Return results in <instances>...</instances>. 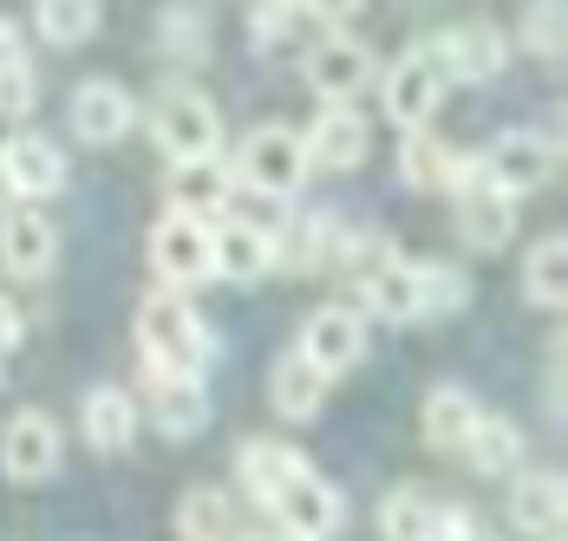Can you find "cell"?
Instances as JSON below:
<instances>
[{
	"mask_svg": "<svg viewBox=\"0 0 568 541\" xmlns=\"http://www.w3.org/2000/svg\"><path fill=\"white\" fill-rule=\"evenodd\" d=\"M138 346H144V366L151 372H183V379H203L216 366V333L203 326V314L164 287L138 307Z\"/></svg>",
	"mask_w": 568,
	"mask_h": 541,
	"instance_id": "1",
	"label": "cell"
},
{
	"mask_svg": "<svg viewBox=\"0 0 568 541\" xmlns=\"http://www.w3.org/2000/svg\"><path fill=\"white\" fill-rule=\"evenodd\" d=\"M307 144H301V131H287V124H255L242 144H235V183L248 190V196H275L287 203L301 183H307Z\"/></svg>",
	"mask_w": 568,
	"mask_h": 541,
	"instance_id": "2",
	"label": "cell"
},
{
	"mask_svg": "<svg viewBox=\"0 0 568 541\" xmlns=\"http://www.w3.org/2000/svg\"><path fill=\"white\" fill-rule=\"evenodd\" d=\"M151 137H158V151L171 163H190V157H216L223 151V118L216 105L203 99V92H190V85H171V92H158V105H151Z\"/></svg>",
	"mask_w": 568,
	"mask_h": 541,
	"instance_id": "3",
	"label": "cell"
},
{
	"mask_svg": "<svg viewBox=\"0 0 568 541\" xmlns=\"http://www.w3.org/2000/svg\"><path fill=\"white\" fill-rule=\"evenodd\" d=\"M452 210H457V235H464V248H477V255H497V248H510V242H516V196L490 190V183L477 176V157L457 163V176H452Z\"/></svg>",
	"mask_w": 568,
	"mask_h": 541,
	"instance_id": "4",
	"label": "cell"
},
{
	"mask_svg": "<svg viewBox=\"0 0 568 541\" xmlns=\"http://www.w3.org/2000/svg\"><path fill=\"white\" fill-rule=\"evenodd\" d=\"M445 92H452V79H445V65L432 47H412V53H398L386 65V85H379V105L393 118L398 131H418V124H432L438 105H445Z\"/></svg>",
	"mask_w": 568,
	"mask_h": 541,
	"instance_id": "5",
	"label": "cell"
},
{
	"mask_svg": "<svg viewBox=\"0 0 568 541\" xmlns=\"http://www.w3.org/2000/svg\"><path fill=\"white\" fill-rule=\"evenodd\" d=\"M262 509L282 522L287 535L327 541L334 529H341V489L327 483V477H314V470H307V457H301L275 489H268V502H262Z\"/></svg>",
	"mask_w": 568,
	"mask_h": 541,
	"instance_id": "6",
	"label": "cell"
},
{
	"mask_svg": "<svg viewBox=\"0 0 568 541\" xmlns=\"http://www.w3.org/2000/svg\"><path fill=\"white\" fill-rule=\"evenodd\" d=\"M151 268L164 274V287H196V280H216L210 268V216H190V210H164L151 228Z\"/></svg>",
	"mask_w": 568,
	"mask_h": 541,
	"instance_id": "7",
	"label": "cell"
},
{
	"mask_svg": "<svg viewBox=\"0 0 568 541\" xmlns=\"http://www.w3.org/2000/svg\"><path fill=\"white\" fill-rule=\"evenodd\" d=\"M210 268L235 280V287H255V280H268V274L282 268L275 262V228H262L255 216H216L210 222Z\"/></svg>",
	"mask_w": 568,
	"mask_h": 541,
	"instance_id": "8",
	"label": "cell"
},
{
	"mask_svg": "<svg viewBox=\"0 0 568 541\" xmlns=\"http://www.w3.org/2000/svg\"><path fill=\"white\" fill-rule=\"evenodd\" d=\"M477 176L504 196H536L549 176H556V144L542 131H504L484 157H477Z\"/></svg>",
	"mask_w": 568,
	"mask_h": 541,
	"instance_id": "9",
	"label": "cell"
},
{
	"mask_svg": "<svg viewBox=\"0 0 568 541\" xmlns=\"http://www.w3.org/2000/svg\"><path fill=\"white\" fill-rule=\"evenodd\" d=\"M432 53H438L452 85H484V79H497L510 65V33L490 27V20H464V27H445L432 40Z\"/></svg>",
	"mask_w": 568,
	"mask_h": 541,
	"instance_id": "10",
	"label": "cell"
},
{
	"mask_svg": "<svg viewBox=\"0 0 568 541\" xmlns=\"http://www.w3.org/2000/svg\"><path fill=\"white\" fill-rule=\"evenodd\" d=\"M59 457H65V443H59V425L47 411H13L7 418V431H0V470H7V483H47L59 470Z\"/></svg>",
	"mask_w": 568,
	"mask_h": 541,
	"instance_id": "11",
	"label": "cell"
},
{
	"mask_svg": "<svg viewBox=\"0 0 568 541\" xmlns=\"http://www.w3.org/2000/svg\"><path fill=\"white\" fill-rule=\"evenodd\" d=\"M301 79H307V92H314L321 105L353 99V92H366V85H373V53H366L359 40H346V33H327V40H314V47H307Z\"/></svg>",
	"mask_w": 568,
	"mask_h": 541,
	"instance_id": "12",
	"label": "cell"
},
{
	"mask_svg": "<svg viewBox=\"0 0 568 541\" xmlns=\"http://www.w3.org/2000/svg\"><path fill=\"white\" fill-rule=\"evenodd\" d=\"M301 353H307L327 379L353 372V366L366 359V314H359V307H314L307 326H301Z\"/></svg>",
	"mask_w": 568,
	"mask_h": 541,
	"instance_id": "13",
	"label": "cell"
},
{
	"mask_svg": "<svg viewBox=\"0 0 568 541\" xmlns=\"http://www.w3.org/2000/svg\"><path fill=\"white\" fill-rule=\"evenodd\" d=\"M301 144H307V163L314 170H359L366 151H373V124L346 105V99H334V105H321V118L301 131Z\"/></svg>",
	"mask_w": 568,
	"mask_h": 541,
	"instance_id": "14",
	"label": "cell"
},
{
	"mask_svg": "<svg viewBox=\"0 0 568 541\" xmlns=\"http://www.w3.org/2000/svg\"><path fill=\"white\" fill-rule=\"evenodd\" d=\"M59 262V228L40 210H0V268L13 280H40Z\"/></svg>",
	"mask_w": 568,
	"mask_h": 541,
	"instance_id": "15",
	"label": "cell"
},
{
	"mask_svg": "<svg viewBox=\"0 0 568 541\" xmlns=\"http://www.w3.org/2000/svg\"><path fill=\"white\" fill-rule=\"evenodd\" d=\"M568 516V483L562 470H516L510 477V522L536 541H562Z\"/></svg>",
	"mask_w": 568,
	"mask_h": 541,
	"instance_id": "16",
	"label": "cell"
},
{
	"mask_svg": "<svg viewBox=\"0 0 568 541\" xmlns=\"http://www.w3.org/2000/svg\"><path fill=\"white\" fill-rule=\"evenodd\" d=\"M138 124V105H131V92L118 85V79H85L79 92H72V137L79 144H118L124 131Z\"/></svg>",
	"mask_w": 568,
	"mask_h": 541,
	"instance_id": "17",
	"label": "cell"
},
{
	"mask_svg": "<svg viewBox=\"0 0 568 541\" xmlns=\"http://www.w3.org/2000/svg\"><path fill=\"white\" fill-rule=\"evenodd\" d=\"M151 418L171 443H190V437L210 431V385L183 379V372H151Z\"/></svg>",
	"mask_w": 568,
	"mask_h": 541,
	"instance_id": "18",
	"label": "cell"
},
{
	"mask_svg": "<svg viewBox=\"0 0 568 541\" xmlns=\"http://www.w3.org/2000/svg\"><path fill=\"white\" fill-rule=\"evenodd\" d=\"M0 163H7V176H13V196H59L65 190V151H59L53 137H40V131H27V137H7L0 144Z\"/></svg>",
	"mask_w": 568,
	"mask_h": 541,
	"instance_id": "19",
	"label": "cell"
},
{
	"mask_svg": "<svg viewBox=\"0 0 568 541\" xmlns=\"http://www.w3.org/2000/svg\"><path fill=\"white\" fill-rule=\"evenodd\" d=\"M79 418H85V443H92L99 457H124L131 437H138V398H131L124 385H92Z\"/></svg>",
	"mask_w": 568,
	"mask_h": 541,
	"instance_id": "20",
	"label": "cell"
},
{
	"mask_svg": "<svg viewBox=\"0 0 568 541\" xmlns=\"http://www.w3.org/2000/svg\"><path fill=\"white\" fill-rule=\"evenodd\" d=\"M327 372L294 346V353H282L275 359V372H268V398H275V411L282 418H294V425H307V418H321V405H327Z\"/></svg>",
	"mask_w": 568,
	"mask_h": 541,
	"instance_id": "21",
	"label": "cell"
},
{
	"mask_svg": "<svg viewBox=\"0 0 568 541\" xmlns=\"http://www.w3.org/2000/svg\"><path fill=\"white\" fill-rule=\"evenodd\" d=\"M229 196H235V176H229L223 151H216V157L171 163V210H190V216H223Z\"/></svg>",
	"mask_w": 568,
	"mask_h": 541,
	"instance_id": "22",
	"label": "cell"
},
{
	"mask_svg": "<svg viewBox=\"0 0 568 541\" xmlns=\"http://www.w3.org/2000/svg\"><path fill=\"white\" fill-rule=\"evenodd\" d=\"M457 457L477 470V477H516L523 470V431H516L510 418H497V411H484L470 437L457 443Z\"/></svg>",
	"mask_w": 568,
	"mask_h": 541,
	"instance_id": "23",
	"label": "cell"
},
{
	"mask_svg": "<svg viewBox=\"0 0 568 541\" xmlns=\"http://www.w3.org/2000/svg\"><path fill=\"white\" fill-rule=\"evenodd\" d=\"M477 418H484V405H477L464 385H432V391H425V411H418V431H425L432 450H457Z\"/></svg>",
	"mask_w": 568,
	"mask_h": 541,
	"instance_id": "24",
	"label": "cell"
},
{
	"mask_svg": "<svg viewBox=\"0 0 568 541\" xmlns=\"http://www.w3.org/2000/svg\"><path fill=\"white\" fill-rule=\"evenodd\" d=\"M457 163H464V157H457L432 124L405 131V144H398V170H405V183H412V190H452Z\"/></svg>",
	"mask_w": 568,
	"mask_h": 541,
	"instance_id": "25",
	"label": "cell"
},
{
	"mask_svg": "<svg viewBox=\"0 0 568 541\" xmlns=\"http://www.w3.org/2000/svg\"><path fill=\"white\" fill-rule=\"evenodd\" d=\"M99 20H105L99 0H33V33H40L47 47H59V53L85 47V40L99 33Z\"/></svg>",
	"mask_w": 568,
	"mask_h": 541,
	"instance_id": "26",
	"label": "cell"
},
{
	"mask_svg": "<svg viewBox=\"0 0 568 541\" xmlns=\"http://www.w3.org/2000/svg\"><path fill=\"white\" fill-rule=\"evenodd\" d=\"M523 294L536 300V307H568V235H542L536 248H529V262H523Z\"/></svg>",
	"mask_w": 568,
	"mask_h": 541,
	"instance_id": "27",
	"label": "cell"
},
{
	"mask_svg": "<svg viewBox=\"0 0 568 541\" xmlns=\"http://www.w3.org/2000/svg\"><path fill=\"white\" fill-rule=\"evenodd\" d=\"M176 535L183 541H229V496L210 483L183 489V502H176Z\"/></svg>",
	"mask_w": 568,
	"mask_h": 541,
	"instance_id": "28",
	"label": "cell"
},
{
	"mask_svg": "<svg viewBox=\"0 0 568 541\" xmlns=\"http://www.w3.org/2000/svg\"><path fill=\"white\" fill-rule=\"evenodd\" d=\"M516 40H523L536 59H562V47H568V7H562V0H529V7H523Z\"/></svg>",
	"mask_w": 568,
	"mask_h": 541,
	"instance_id": "29",
	"label": "cell"
},
{
	"mask_svg": "<svg viewBox=\"0 0 568 541\" xmlns=\"http://www.w3.org/2000/svg\"><path fill=\"white\" fill-rule=\"evenodd\" d=\"M158 33H164V53H176V59H203L210 53V13L190 7V0H176V7L158 13Z\"/></svg>",
	"mask_w": 568,
	"mask_h": 541,
	"instance_id": "30",
	"label": "cell"
},
{
	"mask_svg": "<svg viewBox=\"0 0 568 541\" xmlns=\"http://www.w3.org/2000/svg\"><path fill=\"white\" fill-rule=\"evenodd\" d=\"M425 516H432V496L418 483H398L386 502H379V535L386 541H418L425 535Z\"/></svg>",
	"mask_w": 568,
	"mask_h": 541,
	"instance_id": "31",
	"label": "cell"
},
{
	"mask_svg": "<svg viewBox=\"0 0 568 541\" xmlns=\"http://www.w3.org/2000/svg\"><path fill=\"white\" fill-rule=\"evenodd\" d=\"M464 300H470V280H464V268H452V262L418 268V307H425V320H445V314H457Z\"/></svg>",
	"mask_w": 568,
	"mask_h": 541,
	"instance_id": "32",
	"label": "cell"
},
{
	"mask_svg": "<svg viewBox=\"0 0 568 541\" xmlns=\"http://www.w3.org/2000/svg\"><path fill=\"white\" fill-rule=\"evenodd\" d=\"M301 0H255L248 7V40L268 53V47H282V40H294V27H301Z\"/></svg>",
	"mask_w": 568,
	"mask_h": 541,
	"instance_id": "33",
	"label": "cell"
},
{
	"mask_svg": "<svg viewBox=\"0 0 568 541\" xmlns=\"http://www.w3.org/2000/svg\"><path fill=\"white\" fill-rule=\"evenodd\" d=\"M418 541H490V535H484V522H477L464 502H432L425 535H418Z\"/></svg>",
	"mask_w": 568,
	"mask_h": 541,
	"instance_id": "34",
	"label": "cell"
},
{
	"mask_svg": "<svg viewBox=\"0 0 568 541\" xmlns=\"http://www.w3.org/2000/svg\"><path fill=\"white\" fill-rule=\"evenodd\" d=\"M27 65V40H20V27L0 13V72H20Z\"/></svg>",
	"mask_w": 568,
	"mask_h": 541,
	"instance_id": "35",
	"label": "cell"
},
{
	"mask_svg": "<svg viewBox=\"0 0 568 541\" xmlns=\"http://www.w3.org/2000/svg\"><path fill=\"white\" fill-rule=\"evenodd\" d=\"M301 7H307V13H314L321 27H341V20H353V13H359L366 0H301Z\"/></svg>",
	"mask_w": 568,
	"mask_h": 541,
	"instance_id": "36",
	"label": "cell"
},
{
	"mask_svg": "<svg viewBox=\"0 0 568 541\" xmlns=\"http://www.w3.org/2000/svg\"><path fill=\"white\" fill-rule=\"evenodd\" d=\"M20 333H27L20 307H13V300H0V353H13V346H20Z\"/></svg>",
	"mask_w": 568,
	"mask_h": 541,
	"instance_id": "37",
	"label": "cell"
},
{
	"mask_svg": "<svg viewBox=\"0 0 568 541\" xmlns=\"http://www.w3.org/2000/svg\"><path fill=\"white\" fill-rule=\"evenodd\" d=\"M0 210H13V176H7V163H0Z\"/></svg>",
	"mask_w": 568,
	"mask_h": 541,
	"instance_id": "38",
	"label": "cell"
},
{
	"mask_svg": "<svg viewBox=\"0 0 568 541\" xmlns=\"http://www.w3.org/2000/svg\"><path fill=\"white\" fill-rule=\"evenodd\" d=\"M242 541H268V535H242Z\"/></svg>",
	"mask_w": 568,
	"mask_h": 541,
	"instance_id": "39",
	"label": "cell"
},
{
	"mask_svg": "<svg viewBox=\"0 0 568 541\" xmlns=\"http://www.w3.org/2000/svg\"><path fill=\"white\" fill-rule=\"evenodd\" d=\"M287 541H314V535H287Z\"/></svg>",
	"mask_w": 568,
	"mask_h": 541,
	"instance_id": "40",
	"label": "cell"
}]
</instances>
